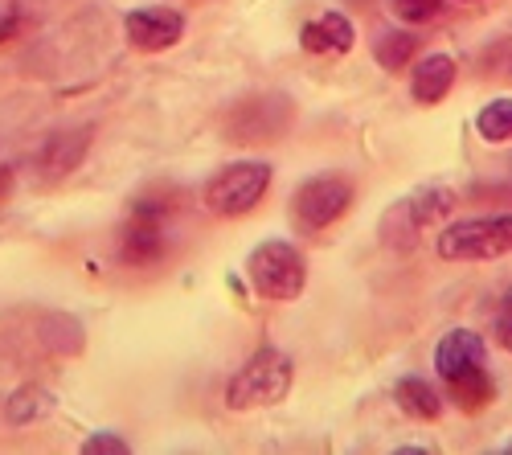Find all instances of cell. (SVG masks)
I'll use <instances>...</instances> for the list:
<instances>
[{"label": "cell", "instance_id": "15", "mask_svg": "<svg viewBox=\"0 0 512 455\" xmlns=\"http://www.w3.org/2000/svg\"><path fill=\"white\" fill-rule=\"evenodd\" d=\"M418 50V41L414 33H381L373 41V54H377V66H386V70H402Z\"/></svg>", "mask_w": 512, "mask_h": 455}, {"label": "cell", "instance_id": "22", "mask_svg": "<svg viewBox=\"0 0 512 455\" xmlns=\"http://www.w3.org/2000/svg\"><path fill=\"white\" fill-rule=\"evenodd\" d=\"M508 451H512V443H508Z\"/></svg>", "mask_w": 512, "mask_h": 455}, {"label": "cell", "instance_id": "12", "mask_svg": "<svg viewBox=\"0 0 512 455\" xmlns=\"http://www.w3.org/2000/svg\"><path fill=\"white\" fill-rule=\"evenodd\" d=\"M398 402L414 419H439L443 415V398L435 394V386H426L422 378H402L398 382Z\"/></svg>", "mask_w": 512, "mask_h": 455}, {"label": "cell", "instance_id": "6", "mask_svg": "<svg viewBox=\"0 0 512 455\" xmlns=\"http://www.w3.org/2000/svg\"><path fill=\"white\" fill-rule=\"evenodd\" d=\"M168 214V205H148L140 201L136 210H132V222H127L123 230V259L127 263H136V267H148L160 259L164 251V238H160V218Z\"/></svg>", "mask_w": 512, "mask_h": 455}, {"label": "cell", "instance_id": "16", "mask_svg": "<svg viewBox=\"0 0 512 455\" xmlns=\"http://www.w3.org/2000/svg\"><path fill=\"white\" fill-rule=\"evenodd\" d=\"M50 410V394L46 390H21V394H13V402H9V419L13 423H33V419H41Z\"/></svg>", "mask_w": 512, "mask_h": 455}, {"label": "cell", "instance_id": "18", "mask_svg": "<svg viewBox=\"0 0 512 455\" xmlns=\"http://www.w3.org/2000/svg\"><path fill=\"white\" fill-rule=\"evenodd\" d=\"M82 451H87V455H123L127 443L115 439V435H91L87 443H82Z\"/></svg>", "mask_w": 512, "mask_h": 455}, {"label": "cell", "instance_id": "19", "mask_svg": "<svg viewBox=\"0 0 512 455\" xmlns=\"http://www.w3.org/2000/svg\"><path fill=\"white\" fill-rule=\"evenodd\" d=\"M496 337L512 353V296H504V304L496 308Z\"/></svg>", "mask_w": 512, "mask_h": 455}, {"label": "cell", "instance_id": "11", "mask_svg": "<svg viewBox=\"0 0 512 455\" xmlns=\"http://www.w3.org/2000/svg\"><path fill=\"white\" fill-rule=\"evenodd\" d=\"M451 87H455V62L447 54H431V58H422L414 66L410 91H414L418 103H443Z\"/></svg>", "mask_w": 512, "mask_h": 455}, {"label": "cell", "instance_id": "3", "mask_svg": "<svg viewBox=\"0 0 512 455\" xmlns=\"http://www.w3.org/2000/svg\"><path fill=\"white\" fill-rule=\"evenodd\" d=\"M439 255L447 263H484L512 251V214L496 218H467L439 234Z\"/></svg>", "mask_w": 512, "mask_h": 455}, {"label": "cell", "instance_id": "4", "mask_svg": "<svg viewBox=\"0 0 512 455\" xmlns=\"http://www.w3.org/2000/svg\"><path fill=\"white\" fill-rule=\"evenodd\" d=\"M271 189V169L259 160H238L230 169H222L205 185V205L218 218H238L250 214L254 205L263 201V193Z\"/></svg>", "mask_w": 512, "mask_h": 455}, {"label": "cell", "instance_id": "2", "mask_svg": "<svg viewBox=\"0 0 512 455\" xmlns=\"http://www.w3.org/2000/svg\"><path fill=\"white\" fill-rule=\"evenodd\" d=\"M246 275H250V287L263 300H295L308 283V263L291 242L275 238V242H263L250 251Z\"/></svg>", "mask_w": 512, "mask_h": 455}, {"label": "cell", "instance_id": "17", "mask_svg": "<svg viewBox=\"0 0 512 455\" xmlns=\"http://www.w3.org/2000/svg\"><path fill=\"white\" fill-rule=\"evenodd\" d=\"M443 9V0H394V17L410 21V25H426L435 21Z\"/></svg>", "mask_w": 512, "mask_h": 455}, {"label": "cell", "instance_id": "1", "mask_svg": "<svg viewBox=\"0 0 512 455\" xmlns=\"http://www.w3.org/2000/svg\"><path fill=\"white\" fill-rule=\"evenodd\" d=\"M295 378V365L279 349H259L226 386V406L230 410H254V406H275L287 398Z\"/></svg>", "mask_w": 512, "mask_h": 455}, {"label": "cell", "instance_id": "5", "mask_svg": "<svg viewBox=\"0 0 512 455\" xmlns=\"http://www.w3.org/2000/svg\"><path fill=\"white\" fill-rule=\"evenodd\" d=\"M349 201H353V181L324 173V177H312L300 185V193H295V218L308 230H324L349 210Z\"/></svg>", "mask_w": 512, "mask_h": 455}, {"label": "cell", "instance_id": "13", "mask_svg": "<svg viewBox=\"0 0 512 455\" xmlns=\"http://www.w3.org/2000/svg\"><path fill=\"white\" fill-rule=\"evenodd\" d=\"M447 390H451V398H455L463 410H472V415L492 402V378H488V369H472V374L447 378Z\"/></svg>", "mask_w": 512, "mask_h": 455}, {"label": "cell", "instance_id": "7", "mask_svg": "<svg viewBox=\"0 0 512 455\" xmlns=\"http://www.w3.org/2000/svg\"><path fill=\"white\" fill-rule=\"evenodd\" d=\"M127 29V41H132L136 50H168V46H177L181 33H185V21L177 9H136V13H127L123 21Z\"/></svg>", "mask_w": 512, "mask_h": 455}, {"label": "cell", "instance_id": "20", "mask_svg": "<svg viewBox=\"0 0 512 455\" xmlns=\"http://www.w3.org/2000/svg\"><path fill=\"white\" fill-rule=\"evenodd\" d=\"M17 21H21V5H17V0H0V41L13 37Z\"/></svg>", "mask_w": 512, "mask_h": 455}, {"label": "cell", "instance_id": "21", "mask_svg": "<svg viewBox=\"0 0 512 455\" xmlns=\"http://www.w3.org/2000/svg\"><path fill=\"white\" fill-rule=\"evenodd\" d=\"M9 193V169H0V197Z\"/></svg>", "mask_w": 512, "mask_h": 455}, {"label": "cell", "instance_id": "9", "mask_svg": "<svg viewBox=\"0 0 512 455\" xmlns=\"http://www.w3.org/2000/svg\"><path fill=\"white\" fill-rule=\"evenodd\" d=\"M451 205H455V193H451L447 185H426V189L410 193L406 201H398L390 218L406 222V234H418L422 226H431V222H439L443 214H451Z\"/></svg>", "mask_w": 512, "mask_h": 455}, {"label": "cell", "instance_id": "10", "mask_svg": "<svg viewBox=\"0 0 512 455\" xmlns=\"http://www.w3.org/2000/svg\"><path fill=\"white\" fill-rule=\"evenodd\" d=\"M353 41H357V33H353L345 13H324V17L304 25V50L308 54H349Z\"/></svg>", "mask_w": 512, "mask_h": 455}, {"label": "cell", "instance_id": "8", "mask_svg": "<svg viewBox=\"0 0 512 455\" xmlns=\"http://www.w3.org/2000/svg\"><path fill=\"white\" fill-rule=\"evenodd\" d=\"M484 337L472 333V328H451V333L439 341L435 349V369L443 378H459V374H472V369H484Z\"/></svg>", "mask_w": 512, "mask_h": 455}, {"label": "cell", "instance_id": "14", "mask_svg": "<svg viewBox=\"0 0 512 455\" xmlns=\"http://www.w3.org/2000/svg\"><path fill=\"white\" fill-rule=\"evenodd\" d=\"M476 128L488 144H504L512 140V99H492L488 107H480Z\"/></svg>", "mask_w": 512, "mask_h": 455}]
</instances>
